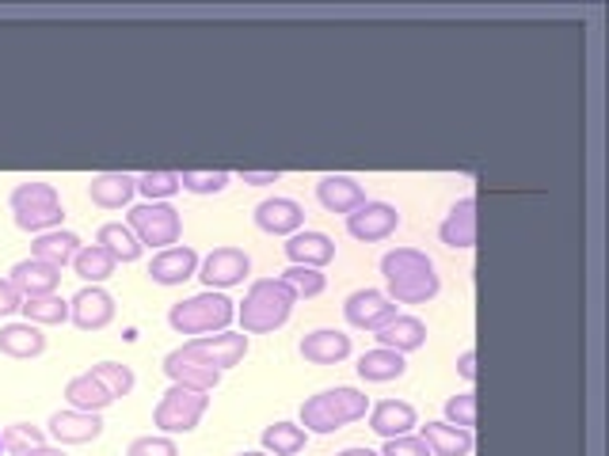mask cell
<instances>
[{"instance_id": "1", "label": "cell", "mask_w": 609, "mask_h": 456, "mask_svg": "<svg viewBox=\"0 0 609 456\" xmlns=\"http://www.w3.org/2000/svg\"><path fill=\"white\" fill-rule=\"evenodd\" d=\"M294 304V289L286 286L283 278H259L248 289V297L241 301L236 316H241V331L244 335H267V331H278L286 320H290Z\"/></svg>"}, {"instance_id": "2", "label": "cell", "mask_w": 609, "mask_h": 456, "mask_svg": "<svg viewBox=\"0 0 609 456\" xmlns=\"http://www.w3.org/2000/svg\"><path fill=\"white\" fill-rule=\"evenodd\" d=\"M236 309L233 301H229L225 293H213V289H206L199 297H187V301L171 304L168 309V323L176 335H218V331H229V323H233Z\"/></svg>"}, {"instance_id": "3", "label": "cell", "mask_w": 609, "mask_h": 456, "mask_svg": "<svg viewBox=\"0 0 609 456\" xmlns=\"http://www.w3.org/2000/svg\"><path fill=\"white\" fill-rule=\"evenodd\" d=\"M8 205H12L15 213V225L23 232H35V236H43V232L51 229H62V198H57V187L54 182H20V187L8 194Z\"/></svg>"}, {"instance_id": "4", "label": "cell", "mask_w": 609, "mask_h": 456, "mask_svg": "<svg viewBox=\"0 0 609 456\" xmlns=\"http://www.w3.org/2000/svg\"><path fill=\"white\" fill-rule=\"evenodd\" d=\"M130 232L142 240V247H176L179 236H184V218H179L176 205L168 202H145L134 205L126 218Z\"/></svg>"}, {"instance_id": "5", "label": "cell", "mask_w": 609, "mask_h": 456, "mask_svg": "<svg viewBox=\"0 0 609 456\" xmlns=\"http://www.w3.org/2000/svg\"><path fill=\"white\" fill-rule=\"evenodd\" d=\"M206 408H210V396L206 392H191V388H179L171 385L168 392L160 396V403H156L153 411V426L160 430V434H191L195 426L202 422Z\"/></svg>"}, {"instance_id": "6", "label": "cell", "mask_w": 609, "mask_h": 456, "mask_svg": "<svg viewBox=\"0 0 609 456\" xmlns=\"http://www.w3.org/2000/svg\"><path fill=\"white\" fill-rule=\"evenodd\" d=\"M164 372L171 377V385L191 388V392H213V388L221 385V369H218V365H210L202 354H195L187 343L164 358Z\"/></svg>"}, {"instance_id": "7", "label": "cell", "mask_w": 609, "mask_h": 456, "mask_svg": "<svg viewBox=\"0 0 609 456\" xmlns=\"http://www.w3.org/2000/svg\"><path fill=\"white\" fill-rule=\"evenodd\" d=\"M248 274H252V259L241 247H213L199 263V278L206 281V289H233Z\"/></svg>"}, {"instance_id": "8", "label": "cell", "mask_w": 609, "mask_h": 456, "mask_svg": "<svg viewBox=\"0 0 609 456\" xmlns=\"http://www.w3.org/2000/svg\"><path fill=\"white\" fill-rule=\"evenodd\" d=\"M343 316L358 331H381L392 316H400L397 304L385 297V289H355L343 304Z\"/></svg>"}, {"instance_id": "9", "label": "cell", "mask_w": 609, "mask_h": 456, "mask_svg": "<svg viewBox=\"0 0 609 456\" xmlns=\"http://www.w3.org/2000/svg\"><path fill=\"white\" fill-rule=\"evenodd\" d=\"M400 229V213L389 202H362L355 213H347V232L358 244H377L389 240Z\"/></svg>"}, {"instance_id": "10", "label": "cell", "mask_w": 609, "mask_h": 456, "mask_svg": "<svg viewBox=\"0 0 609 456\" xmlns=\"http://www.w3.org/2000/svg\"><path fill=\"white\" fill-rule=\"evenodd\" d=\"M187 346L225 372V369H233V365L244 362V354H248V335H244V331H218V335L191 338Z\"/></svg>"}, {"instance_id": "11", "label": "cell", "mask_w": 609, "mask_h": 456, "mask_svg": "<svg viewBox=\"0 0 609 456\" xmlns=\"http://www.w3.org/2000/svg\"><path fill=\"white\" fill-rule=\"evenodd\" d=\"M69 320L80 331H103L114 320V297L100 286H85L69 301Z\"/></svg>"}, {"instance_id": "12", "label": "cell", "mask_w": 609, "mask_h": 456, "mask_svg": "<svg viewBox=\"0 0 609 456\" xmlns=\"http://www.w3.org/2000/svg\"><path fill=\"white\" fill-rule=\"evenodd\" d=\"M286 259H290V267L324 270L335 259V240L328 232H294L286 240Z\"/></svg>"}, {"instance_id": "13", "label": "cell", "mask_w": 609, "mask_h": 456, "mask_svg": "<svg viewBox=\"0 0 609 456\" xmlns=\"http://www.w3.org/2000/svg\"><path fill=\"white\" fill-rule=\"evenodd\" d=\"M255 225L267 236H294L304 225V210L294 198H267V202L255 205Z\"/></svg>"}, {"instance_id": "14", "label": "cell", "mask_w": 609, "mask_h": 456, "mask_svg": "<svg viewBox=\"0 0 609 456\" xmlns=\"http://www.w3.org/2000/svg\"><path fill=\"white\" fill-rule=\"evenodd\" d=\"M103 434L100 414L92 411H57L51 414V437L57 445H88Z\"/></svg>"}, {"instance_id": "15", "label": "cell", "mask_w": 609, "mask_h": 456, "mask_svg": "<svg viewBox=\"0 0 609 456\" xmlns=\"http://www.w3.org/2000/svg\"><path fill=\"white\" fill-rule=\"evenodd\" d=\"M199 252L195 247H164L150 263V278L156 286H184L187 278L199 274Z\"/></svg>"}, {"instance_id": "16", "label": "cell", "mask_w": 609, "mask_h": 456, "mask_svg": "<svg viewBox=\"0 0 609 456\" xmlns=\"http://www.w3.org/2000/svg\"><path fill=\"white\" fill-rule=\"evenodd\" d=\"M416 426H419V414L405 400H381L377 408H369V430L377 437H385V442L389 437H405Z\"/></svg>"}, {"instance_id": "17", "label": "cell", "mask_w": 609, "mask_h": 456, "mask_svg": "<svg viewBox=\"0 0 609 456\" xmlns=\"http://www.w3.org/2000/svg\"><path fill=\"white\" fill-rule=\"evenodd\" d=\"M439 236H442V244L454 247V252H468V247H476V198L473 194H465L454 210L446 213Z\"/></svg>"}, {"instance_id": "18", "label": "cell", "mask_w": 609, "mask_h": 456, "mask_svg": "<svg viewBox=\"0 0 609 456\" xmlns=\"http://www.w3.org/2000/svg\"><path fill=\"white\" fill-rule=\"evenodd\" d=\"M301 358L312 365H340L343 358H351V335L332 331V327L309 331V335L301 338Z\"/></svg>"}, {"instance_id": "19", "label": "cell", "mask_w": 609, "mask_h": 456, "mask_svg": "<svg viewBox=\"0 0 609 456\" xmlns=\"http://www.w3.org/2000/svg\"><path fill=\"white\" fill-rule=\"evenodd\" d=\"M317 202L324 205L328 213H355L362 202H366V190L358 187L351 176H324L317 182Z\"/></svg>"}, {"instance_id": "20", "label": "cell", "mask_w": 609, "mask_h": 456, "mask_svg": "<svg viewBox=\"0 0 609 456\" xmlns=\"http://www.w3.org/2000/svg\"><path fill=\"white\" fill-rule=\"evenodd\" d=\"M12 281L23 297H46V293H57V281H62V270L51 267L43 259H20L12 267Z\"/></svg>"}, {"instance_id": "21", "label": "cell", "mask_w": 609, "mask_h": 456, "mask_svg": "<svg viewBox=\"0 0 609 456\" xmlns=\"http://www.w3.org/2000/svg\"><path fill=\"white\" fill-rule=\"evenodd\" d=\"M385 297H389L392 304H427L431 297H439L442 281L434 270H419V274H400V278L385 281Z\"/></svg>"}, {"instance_id": "22", "label": "cell", "mask_w": 609, "mask_h": 456, "mask_svg": "<svg viewBox=\"0 0 609 456\" xmlns=\"http://www.w3.org/2000/svg\"><path fill=\"white\" fill-rule=\"evenodd\" d=\"M374 335H377V343H381L385 351L411 354V351H419V346L427 343V323L419 316H392L381 331H374Z\"/></svg>"}, {"instance_id": "23", "label": "cell", "mask_w": 609, "mask_h": 456, "mask_svg": "<svg viewBox=\"0 0 609 456\" xmlns=\"http://www.w3.org/2000/svg\"><path fill=\"white\" fill-rule=\"evenodd\" d=\"M419 437L427 442L431 456H468L473 453V430L450 426V422H427L419 430Z\"/></svg>"}, {"instance_id": "24", "label": "cell", "mask_w": 609, "mask_h": 456, "mask_svg": "<svg viewBox=\"0 0 609 456\" xmlns=\"http://www.w3.org/2000/svg\"><path fill=\"white\" fill-rule=\"evenodd\" d=\"M88 194L100 210H122L137 194V179L126 176V171H107V176H96L88 182Z\"/></svg>"}, {"instance_id": "25", "label": "cell", "mask_w": 609, "mask_h": 456, "mask_svg": "<svg viewBox=\"0 0 609 456\" xmlns=\"http://www.w3.org/2000/svg\"><path fill=\"white\" fill-rule=\"evenodd\" d=\"M80 247L85 244H80L77 232L51 229V232H43V236H35V244H31V259H43V263H51V267L62 270L65 263L77 259Z\"/></svg>"}, {"instance_id": "26", "label": "cell", "mask_w": 609, "mask_h": 456, "mask_svg": "<svg viewBox=\"0 0 609 456\" xmlns=\"http://www.w3.org/2000/svg\"><path fill=\"white\" fill-rule=\"evenodd\" d=\"M46 351V335L35 327V323H4L0 327V354H8V358H38V354Z\"/></svg>"}, {"instance_id": "27", "label": "cell", "mask_w": 609, "mask_h": 456, "mask_svg": "<svg viewBox=\"0 0 609 456\" xmlns=\"http://www.w3.org/2000/svg\"><path fill=\"white\" fill-rule=\"evenodd\" d=\"M408 372V362L405 354L397 351H385V346H377V351H366L358 358V377L369 380V385H385V380H400Z\"/></svg>"}, {"instance_id": "28", "label": "cell", "mask_w": 609, "mask_h": 456, "mask_svg": "<svg viewBox=\"0 0 609 456\" xmlns=\"http://www.w3.org/2000/svg\"><path fill=\"white\" fill-rule=\"evenodd\" d=\"M96 244H100L114 263H137L145 252L142 240L130 232V225H122V221H111V225H103L96 232Z\"/></svg>"}, {"instance_id": "29", "label": "cell", "mask_w": 609, "mask_h": 456, "mask_svg": "<svg viewBox=\"0 0 609 456\" xmlns=\"http://www.w3.org/2000/svg\"><path fill=\"white\" fill-rule=\"evenodd\" d=\"M65 400H69L73 411H92L100 414L103 408H111V392L100 385V380L92 377V372H80V377H73L69 385H65Z\"/></svg>"}, {"instance_id": "30", "label": "cell", "mask_w": 609, "mask_h": 456, "mask_svg": "<svg viewBox=\"0 0 609 456\" xmlns=\"http://www.w3.org/2000/svg\"><path fill=\"white\" fill-rule=\"evenodd\" d=\"M324 403L332 408L340 426H351V422H358V419H366L369 414V396L358 392V388H328Z\"/></svg>"}, {"instance_id": "31", "label": "cell", "mask_w": 609, "mask_h": 456, "mask_svg": "<svg viewBox=\"0 0 609 456\" xmlns=\"http://www.w3.org/2000/svg\"><path fill=\"white\" fill-rule=\"evenodd\" d=\"M20 312H23V320L35 323V327H54V323H65V320H69V301H62L57 293L23 297Z\"/></svg>"}, {"instance_id": "32", "label": "cell", "mask_w": 609, "mask_h": 456, "mask_svg": "<svg viewBox=\"0 0 609 456\" xmlns=\"http://www.w3.org/2000/svg\"><path fill=\"white\" fill-rule=\"evenodd\" d=\"M309 442V434L298 426V422H275V426L263 430V453L270 456H298Z\"/></svg>"}, {"instance_id": "33", "label": "cell", "mask_w": 609, "mask_h": 456, "mask_svg": "<svg viewBox=\"0 0 609 456\" xmlns=\"http://www.w3.org/2000/svg\"><path fill=\"white\" fill-rule=\"evenodd\" d=\"M114 267H119V263H114L100 244H85L77 252V259H73V270H77V278H85L88 286H100V281H107L114 274Z\"/></svg>"}, {"instance_id": "34", "label": "cell", "mask_w": 609, "mask_h": 456, "mask_svg": "<svg viewBox=\"0 0 609 456\" xmlns=\"http://www.w3.org/2000/svg\"><path fill=\"white\" fill-rule=\"evenodd\" d=\"M419 270H434V259L419 247H397V252L381 255V274L385 281L400 278V274H419Z\"/></svg>"}, {"instance_id": "35", "label": "cell", "mask_w": 609, "mask_h": 456, "mask_svg": "<svg viewBox=\"0 0 609 456\" xmlns=\"http://www.w3.org/2000/svg\"><path fill=\"white\" fill-rule=\"evenodd\" d=\"M92 372L96 380H100V385L107 388V392H111V400H122V396H130L134 392V369H130V365H122V362H100V365H92Z\"/></svg>"}, {"instance_id": "36", "label": "cell", "mask_w": 609, "mask_h": 456, "mask_svg": "<svg viewBox=\"0 0 609 456\" xmlns=\"http://www.w3.org/2000/svg\"><path fill=\"white\" fill-rule=\"evenodd\" d=\"M46 445V434L38 426H27V422H12V426L0 430V449L12 453V456H23L31 449Z\"/></svg>"}, {"instance_id": "37", "label": "cell", "mask_w": 609, "mask_h": 456, "mask_svg": "<svg viewBox=\"0 0 609 456\" xmlns=\"http://www.w3.org/2000/svg\"><path fill=\"white\" fill-rule=\"evenodd\" d=\"M283 281L294 289V297H298V301H301V297H304V301H309V297H320L328 289L324 270H312V267H286Z\"/></svg>"}, {"instance_id": "38", "label": "cell", "mask_w": 609, "mask_h": 456, "mask_svg": "<svg viewBox=\"0 0 609 456\" xmlns=\"http://www.w3.org/2000/svg\"><path fill=\"white\" fill-rule=\"evenodd\" d=\"M179 187V171H145L137 176V194H145L150 202H168Z\"/></svg>"}, {"instance_id": "39", "label": "cell", "mask_w": 609, "mask_h": 456, "mask_svg": "<svg viewBox=\"0 0 609 456\" xmlns=\"http://www.w3.org/2000/svg\"><path fill=\"white\" fill-rule=\"evenodd\" d=\"M233 182L229 171H179V187L191 194H221Z\"/></svg>"}, {"instance_id": "40", "label": "cell", "mask_w": 609, "mask_h": 456, "mask_svg": "<svg viewBox=\"0 0 609 456\" xmlns=\"http://www.w3.org/2000/svg\"><path fill=\"white\" fill-rule=\"evenodd\" d=\"M446 422L461 430L476 426V392H461L454 400H446Z\"/></svg>"}, {"instance_id": "41", "label": "cell", "mask_w": 609, "mask_h": 456, "mask_svg": "<svg viewBox=\"0 0 609 456\" xmlns=\"http://www.w3.org/2000/svg\"><path fill=\"white\" fill-rule=\"evenodd\" d=\"M126 456H179V445L171 442L168 434H156V437H134L130 442Z\"/></svg>"}, {"instance_id": "42", "label": "cell", "mask_w": 609, "mask_h": 456, "mask_svg": "<svg viewBox=\"0 0 609 456\" xmlns=\"http://www.w3.org/2000/svg\"><path fill=\"white\" fill-rule=\"evenodd\" d=\"M377 456H431V449H427L423 437L405 434V437H389V442H385V449Z\"/></svg>"}, {"instance_id": "43", "label": "cell", "mask_w": 609, "mask_h": 456, "mask_svg": "<svg viewBox=\"0 0 609 456\" xmlns=\"http://www.w3.org/2000/svg\"><path fill=\"white\" fill-rule=\"evenodd\" d=\"M23 304V293L12 286V281H0V316H12V312H20Z\"/></svg>"}, {"instance_id": "44", "label": "cell", "mask_w": 609, "mask_h": 456, "mask_svg": "<svg viewBox=\"0 0 609 456\" xmlns=\"http://www.w3.org/2000/svg\"><path fill=\"white\" fill-rule=\"evenodd\" d=\"M283 171H241V182H248V187H267V182H278Z\"/></svg>"}, {"instance_id": "45", "label": "cell", "mask_w": 609, "mask_h": 456, "mask_svg": "<svg viewBox=\"0 0 609 456\" xmlns=\"http://www.w3.org/2000/svg\"><path fill=\"white\" fill-rule=\"evenodd\" d=\"M457 372L468 380V385H473V380H476V351H465V354H461V358H457Z\"/></svg>"}, {"instance_id": "46", "label": "cell", "mask_w": 609, "mask_h": 456, "mask_svg": "<svg viewBox=\"0 0 609 456\" xmlns=\"http://www.w3.org/2000/svg\"><path fill=\"white\" fill-rule=\"evenodd\" d=\"M23 456H65L62 449H51V445H38V449H31V453H23Z\"/></svg>"}, {"instance_id": "47", "label": "cell", "mask_w": 609, "mask_h": 456, "mask_svg": "<svg viewBox=\"0 0 609 456\" xmlns=\"http://www.w3.org/2000/svg\"><path fill=\"white\" fill-rule=\"evenodd\" d=\"M335 456H377L374 449H362V445H355V449H343V453H335Z\"/></svg>"}, {"instance_id": "48", "label": "cell", "mask_w": 609, "mask_h": 456, "mask_svg": "<svg viewBox=\"0 0 609 456\" xmlns=\"http://www.w3.org/2000/svg\"><path fill=\"white\" fill-rule=\"evenodd\" d=\"M241 456H270V453H241Z\"/></svg>"}, {"instance_id": "49", "label": "cell", "mask_w": 609, "mask_h": 456, "mask_svg": "<svg viewBox=\"0 0 609 456\" xmlns=\"http://www.w3.org/2000/svg\"><path fill=\"white\" fill-rule=\"evenodd\" d=\"M0 453H4V449H0Z\"/></svg>"}]
</instances>
